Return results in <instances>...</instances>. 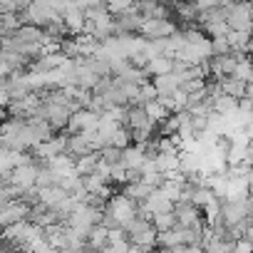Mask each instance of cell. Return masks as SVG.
Wrapping results in <instances>:
<instances>
[{"mask_svg": "<svg viewBox=\"0 0 253 253\" xmlns=\"http://www.w3.org/2000/svg\"><path fill=\"white\" fill-rule=\"evenodd\" d=\"M124 236L132 243L134 251H149L157 248V226L152 223V218H134L124 226Z\"/></svg>", "mask_w": 253, "mask_h": 253, "instance_id": "6da1fadb", "label": "cell"}, {"mask_svg": "<svg viewBox=\"0 0 253 253\" xmlns=\"http://www.w3.org/2000/svg\"><path fill=\"white\" fill-rule=\"evenodd\" d=\"M226 23H228V28H231V30H253L251 0H231V3H228Z\"/></svg>", "mask_w": 253, "mask_h": 253, "instance_id": "7a4b0ae2", "label": "cell"}, {"mask_svg": "<svg viewBox=\"0 0 253 253\" xmlns=\"http://www.w3.org/2000/svg\"><path fill=\"white\" fill-rule=\"evenodd\" d=\"M124 124L129 126L132 132H134V129H142V132L154 134V129H157V122L147 114V107H144V104H129V107H126V119H124Z\"/></svg>", "mask_w": 253, "mask_h": 253, "instance_id": "3957f363", "label": "cell"}, {"mask_svg": "<svg viewBox=\"0 0 253 253\" xmlns=\"http://www.w3.org/2000/svg\"><path fill=\"white\" fill-rule=\"evenodd\" d=\"M176 30L179 28H176V23L171 18H144L139 35L147 38V40H157V38H167V35H171Z\"/></svg>", "mask_w": 253, "mask_h": 253, "instance_id": "277c9868", "label": "cell"}, {"mask_svg": "<svg viewBox=\"0 0 253 253\" xmlns=\"http://www.w3.org/2000/svg\"><path fill=\"white\" fill-rule=\"evenodd\" d=\"M112 18H114V25H117L119 35H134V33L142 30V23H144V15L134 8V3H132V8H126V10L112 15Z\"/></svg>", "mask_w": 253, "mask_h": 253, "instance_id": "5b68a950", "label": "cell"}, {"mask_svg": "<svg viewBox=\"0 0 253 253\" xmlns=\"http://www.w3.org/2000/svg\"><path fill=\"white\" fill-rule=\"evenodd\" d=\"M97 122H99V114L97 112H92L89 107H80V109H75L70 114L65 132L67 134H72V132H87V129H92V126H97Z\"/></svg>", "mask_w": 253, "mask_h": 253, "instance_id": "8992f818", "label": "cell"}, {"mask_svg": "<svg viewBox=\"0 0 253 253\" xmlns=\"http://www.w3.org/2000/svg\"><path fill=\"white\" fill-rule=\"evenodd\" d=\"M149 80H152V84L157 87V94H159V97H171V94L181 87V80H179L174 72H167V75H152Z\"/></svg>", "mask_w": 253, "mask_h": 253, "instance_id": "52a82bcc", "label": "cell"}, {"mask_svg": "<svg viewBox=\"0 0 253 253\" xmlns=\"http://www.w3.org/2000/svg\"><path fill=\"white\" fill-rule=\"evenodd\" d=\"M218 84H221V92H226V94H231V97H236V99L246 97V94L251 92V87H253V82L238 80V77H233V75L221 77V80H218Z\"/></svg>", "mask_w": 253, "mask_h": 253, "instance_id": "ba28073f", "label": "cell"}, {"mask_svg": "<svg viewBox=\"0 0 253 253\" xmlns=\"http://www.w3.org/2000/svg\"><path fill=\"white\" fill-rule=\"evenodd\" d=\"M89 152H94V147H92V142H89L82 132L67 134V154H70L72 159H80V157H84V154H89Z\"/></svg>", "mask_w": 253, "mask_h": 253, "instance_id": "9c48e42d", "label": "cell"}, {"mask_svg": "<svg viewBox=\"0 0 253 253\" xmlns=\"http://www.w3.org/2000/svg\"><path fill=\"white\" fill-rule=\"evenodd\" d=\"M72 109L70 107H62V104H50L47 102V122L55 132H65L67 129V119H70Z\"/></svg>", "mask_w": 253, "mask_h": 253, "instance_id": "30bf717a", "label": "cell"}, {"mask_svg": "<svg viewBox=\"0 0 253 253\" xmlns=\"http://www.w3.org/2000/svg\"><path fill=\"white\" fill-rule=\"evenodd\" d=\"M251 35H253V30H228L226 33V40H228V45H231L233 52H246L248 55Z\"/></svg>", "mask_w": 253, "mask_h": 253, "instance_id": "8fae6325", "label": "cell"}, {"mask_svg": "<svg viewBox=\"0 0 253 253\" xmlns=\"http://www.w3.org/2000/svg\"><path fill=\"white\" fill-rule=\"evenodd\" d=\"M62 20H65V25H67V30H70L72 35L82 33V28H84V13H82V8H77V5H70V8L62 13Z\"/></svg>", "mask_w": 253, "mask_h": 253, "instance_id": "7c38bea8", "label": "cell"}, {"mask_svg": "<svg viewBox=\"0 0 253 253\" xmlns=\"http://www.w3.org/2000/svg\"><path fill=\"white\" fill-rule=\"evenodd\" d=\"M144 149H142V144H129V147H124L122 149V164L124 167H139L142 169V164H144Z\"/></svg>", "mask_w": 253, "mask_h": 253, "instance_id": "4fadbf2b", "label": "cell"}, {"mask_svg": "<svg viewBox=\"0 0 253 253\" xmlns=\"http://www.w3.org/2000/svg\"><path fill=\"white\" fill-rule=\"evenodd\" d=\"M171 65H174V57H169V55H154L149 62H147V67H144V72L152 77V75H167V72H171Z\"/></svg>", "mask_w": 253, "mask_h": 253, "instance_id": "5bb4252c", "label": "cell"}, {"mask_svg": "<svg viewBox=\"0 0 253 253\" xmlns=\"http://www.w3.org/2000/svg\"><path fill=\"white\" fill-rule=\"evenodd\" d=\"M152 191H157V189H154V186H149L144 179H139V181H132V184H126V189H124V194L129 196V199H134V201H147Z\"/></svg>", "mask_w": 253, "mask_h": 253, "instance_id": "9a60e30c", "label": "cell"}, {"mask_svg": "<svg viewBox=\"0 0 253 253\" xmlns=\"http://www.w3.org/2000/svg\"><path fill=\"white\" fill-rule=\"evenodd\" d=\"M109 144H112V147H119V149L129 147V144H132V129H129L126 124H119L117 129L112 132V137H109Z\"/></svg>", "mask_w": 253, "mask_h": 253, "instance_id": "2e32d148", "label": "cell"}, {"mask_svg": "<svg viewBox=\"0 0 253 253\" xmlns=\"http://www.w3.org/2000/svg\"><path fill=\"white\" fill-rule=\"evenodd\" d=\"M213 109H216L218 114H228V112L238 109V99L231 97V94H226V92H218V94L213 97Z\"/></svg>", "mask_w": 253, "mask_h": 253, "instance_id": "e0dca14e", "label": "cell"}, {"mask_svg": "<svg viewBox=\"0 0 253 253\" xmlns=\"http://www.w3.org/2000/svg\"><path fill=\"white\" fill-rule=\"evenodd\" d=\"M144 107H147V114H149V117H152V119H154L157 124H159L162 119H167V117L171 114V112L167 109V104H164V102H162L159 97H157V99H152V102H147Z\"/></svg>", "mask_w": 253, "mask_h": 253, "instance_id": "ac0fdd59", "label": "cell"}, {"mask_svg": "<svg viewBox=\"0 0 253 253\" xmlns=\"http://www.w3.org/2000/svg\"><path fill=\"white\" fill-rule=\"evenodd\" d=\"M152 223L157 226V231L174 228V226H176V213H174V211H159V213L152 216Z\"/></svg>", "mask_w": 253, "mask_h": 253, "instance_id": "d6986e66", "label": "cell"}, {"mask_svg": "<svg viewBox=\"0 0 253 253\" xmlns=\"http://www.w3.org/2000/svg\"><path fill=\"white\" fill-rule=\"evenodd\" d=\"M99 157H102V162H104V164H109V167L122 164V149H119V147L107 144V147H102V149H99Z\"/></svg>", "mask_w": 253, "mask_h": 253, "instance_id": "ffe728a7", "label": "cell"}, {"mask_svg": "<svg viewBox=\"0 0 253 253\" xmlns=\"http://www.w3.org/2000/svg\"><path fill=\"white\" fill-rule=\"evenodd\" d=\"M204 30H206V35H211V38H218V35H226L231 28H228V23L226 20H213V23H206V25H201Z\"/></svg>", "mask_w": 253, "mask_h": 253, "instance_id": "44dd1931", "label": "cell"}, {"mask_svg": "<svg viewBox=\"0 0 253 253\" xmlns=\"http://www.w3.org/2000/svg\"><path fill=\"white\" fill-rule=\"evenodd\" d=\"M102 3L107 5V10H109L112 15H117V13H122V10H126V8H132L134 0H102Z\"/></svg>", "mask_w": 253, "mask_h": 253, "instance_id": "7402d4cb", "label": "cell"}, {"mask_svg": "<svg viewBox=\"0 0 253 253\" xmlns=\"http://www.w3.org/2000/svg\"><path fill=\"white\" fill-rule=\"evenodd\" d=\"M211 52H213V55H226V52H231V45H228L226 35L211 38Z\"/></svg>", "mask_w": 253, "mask_h": 253, "instance_id": "603a6c76", "label": "cell"}, {"mask_svg": "<svg viewBox=\"0 0 253 253\" xmlns=\"http://www.w3.org/2000/svg\"><path fill=\"white\" fill-rule=\"evenodd\" d=\"M10 119V114H8V107H3V104H0V124H5Z\"/></svg>", "mask_w": 253, "mask_h": 253, "instance_id": "cb8c5ba5", "label": "cell"}, {"mask_svg": "<svg viewBox=\"0 0 253 253\" xmlns=\"http://www.w3.org/2000/svg\"><path fill=\"white\" fill-rule=\"evenodd\" d=\"M248 196L253 199V171H251V176H248Z\"/></svg>", "mask_w": 253, "mask_h": 253, "instance_id": "d4e9b609", "label": "cell"}, {"mask_svg": "<svg viewBox=\"0 0 253 253\" xmlns=\"http://www.w3.org/2000/svg\"><path fill=\"white\" fill-rule=\"evenodd\" d=\"M251 3H253V0H251Z\"/></svg>", "mask_w": 253, "mask_h": 253, "instance_id": "484cf974", "label": "cell"}, {"mask_svg": "<svg viewBox=\"0 0 253 253\" xmlns=\"http://www.w3.org/2000/svg\"><path fill=\"white\" fill-rule=\"evenodd\" d=\"M251 55H253V52H251Z\"/></svg>", "mask_w": 253, "mask_h": 253, "instance_id": "4316f807", "label": "cell"}]
</instances>
